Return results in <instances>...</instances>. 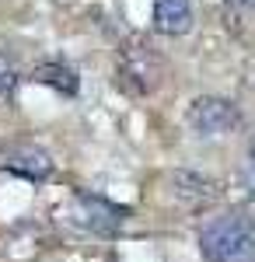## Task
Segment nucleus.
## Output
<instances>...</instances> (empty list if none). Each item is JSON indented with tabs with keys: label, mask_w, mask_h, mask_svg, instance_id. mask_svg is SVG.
I'll use <instances>...</instances> for the list:
<instances>
[{
	"label": "nucleus",
	"mask_w": 255,
	"mask_h": 262,
	"mask_svg": "<svg viewBox=\"0 0 255 262\" xmlns=\"http://www.w3.org/2000/svg\"><path fill=\"white\" fill-rule=\"evenodd\" d=\"M199 252L206 262H255V224L241 213L217 217L203 227Z\"/></svg>",
	"instance_id": "1"
},
{
	"label": "nucleus",
	"mask_w": 255,
	"mask_h": 262,
	"mask_svg": "<svg viewBox=\"0 0 255 262\" xmlns=\"http://www.w3.org/2000/svg\"><path fill=\"white\" fill-rule=\"evenodd\" d=\"M238 108L227 98H217V95H203L189 105L185 112V126L196 133V137H227L231 129H238Z\"/></svg>",
	"instance_id": "2"
},
{
	"label": "nucleus",
	"mask_w": 255,
	"mask_h": 262,
	"mask_svg": "<svg viewBox=\"0 0 255 262\" xmlns=\"http://www.w3.org/2000/svg\"><path fill=\"white\" fill-rule=\"evenodd\" d=\"M74 221L91 231V234H101V238H112L122 231L126 224V210L116 206V203L101 200V196H91V192H80L74 196Z\"/></svg>",
	"instance_id": "3"
},
{
	"label": "nucleus",
	"mask_w": 255,
	"mask_h": 262,
	"mask_svg": "<svg viewBox=\"0 0 255 262\" xmlns=\"http://www.w3.org/2000/svg\"><path fill=\"white\" fill-rule=\"evenodd\" d=\"M0 168L28 182H42L53 175V158L35 143H7L0 147Z\"/></svg>",
	"instance_id": "4"
},
{
	"label": "nucleus",
	"mask_w": 255,
	"mask_h": 262,
	"mask_svg": "<svg viewBox=\"0 0 255 262\" xmlns=\"http://www.w3.org/2000/svg\"><path fill=\"white\" fill-rule=\"evenodd\" d=\"M168 185H172V200H178L182 206H193V210L214 206L220 200V185L199 171H175Z\"/></svg>",
	"instance_id": "5"
},
{
	"label": "nucleus",
	"mask_w": 255,
	"mask_h": 262,
	"mask_svg": "<svg viewBox=\"0 0 255 262\" xmlns=\"http://www.w3.org/2000/svg\"><path fill=\"white\" fill-rule=\"evenodd\" d=\"M154 25L161 35H185L193 28L189 0H154Z\"/></svg>",
	"instance_id": "6"
},
{
	"label": "nucleus",
	"mask_w": 255,
	"mask_h": 262,
	"mask_svg": "<svg viewBox=\"0 0 255 262\" xmlns=\"http://www.w3.org/2000/svg\"><path fill=\"white\" fill-rule=\"evenodd\" d=\"M32 81L46 84V88H53L59 95H77V74L70 67H63V63H42V67H35Z\"/></svg>",
	"instance_id": "7"
},
{
	"label": "nucleus",
	"mask_w": 255,
	"mask_h": 262,
	"mask_svg": "<svg viewBox=\"0 0 255 262\" xmlns=\"http://www.w3.org/2000/svg\"><path fill=\"white\" fill-rule=\"evenodd\" d=\"M18 88V67L0 53V101H7Z\"/></svg>",
	"instance_id": "8"
},
{
	"label": "nucleus",
	"mask_w": 255,
	"mask_h": 262,
	"mask_svg": "<svg viewBox=\"0 0 255 262\" xmlns=\"http://www.w3.org/2000/svg\"><path fill=\"white\" fill-rule=\"evenodd\" d=\"M235 7H241V11H248V14H255V0H231Z\"/></svg>",
	"instance_id": "9"
}]
</instances>
